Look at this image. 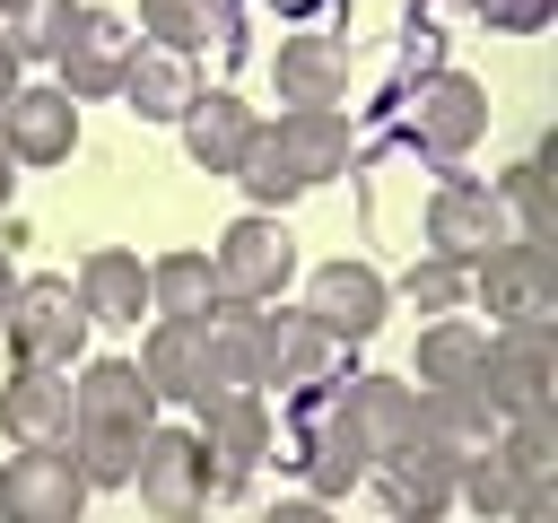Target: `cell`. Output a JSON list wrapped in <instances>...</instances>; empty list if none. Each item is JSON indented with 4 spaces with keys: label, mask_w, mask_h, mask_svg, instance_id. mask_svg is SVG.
I'll return each instance as SVG.
<instances>
[{
    "label": "cell",
    "mask_w": 558,
    "mask_h": 523,
    "mask_svg": "<svg viewBox=\"0 0 558 523\" xmlns=\"http://www.w3.org/2000/svg\"><path fill=\"white\" fill-rule=\"evenodd\" d=\"M87 331H96V323H87V305H78V279H61V270L17 279L9 323H0V340L17 349V366H78Z\"/></svg>",
    "instance_id": "1"
},
{
    "label": "cell",
    "mask_w": 558,
    "mask_h": 523,
    "mask_svg": "<svg viewBox=\"0 0 558 523\" xmlns=\"http://www.w3.org/2000/svg\"><path fill=\"white\" fill-rule=\"evenodd\" d=\"M558 384V323L549 314H514V323H488V357H480V401L506 418L523 401H549Z\"/></svg>",
    "instance_id": "2"
},
{
    "label": "cell",
    "mask_w": 558,
    "mask_h": 523,
    "mask_svg": "<svg viewBox=\"0 0 558 523\" xmlns=\"http://www.w3.org/2000/svg\"><path fill=\"white\" fill-rule=\"evenodd\" d=\"M192 436H201V453H209V497H227V488H244L253 462L270 453V410H262L253 384H218V392L192 401Z\"/></svg>",
    "instance_id": "3"
},
{
    "label": "cell",
    "mask_w": 558,
    "mask_h": 523,
    "mask_svg": "<svg viewBox=\"0 0 558 523\" xmlns=\"http://www.w3.org/2000/svg\"><path fill=\"white\" fill-rule=\"evenodd\" d=\"M209 262H218V288H227L235 305H270V296L296 279V244H288L279 209H253V218H235V227L209 244Z\"/></svg>",
    "instance_id": "4"
},
{
    "label": "cell",
    "mask_w": 558,
    "mask_h": 523,
    "mask_svg": "<svg viewBox=\"0 0 558 523\" xmlns=\"http://www.w3.org/2000/svg\"><path fill=\"white\" fill-rule=\"evenodd\" d=\"M514 235V218H506V200H497V183H480V174H445L436 192H427V253H445V262H480L488 244H506Z\"/></svg>",
    "instance_id": "5"
},
{
    "label": "cell",
    "mask_w": 558,
    "mask_h": 523,
    "mask_svg": "<svg viewBox=\"0 0 558 523\" xmlns=\"http://www.w3.org/2000/svg\"><path fill=\"white\" fill-rule=\"evenodd\" d=\"M471 296H480L497 323H514V314H549V305H558L549 235H506V244H488V253L471 262Z\"/></svg>",
    "instance_id": "6"
},
{
    "label": "cell",
    "mask_w": 558,
    "mask_h": 523,
    "mask_svg": "<svg viewBox=\"0 0 558 523\" xmlns=\"http://www.w3.org/2000/svg\"><path fill=\"white\" fill-rule=\"evenodd\" d=\"M131 488L148 514H201L209 506V453L192 427H148L140 436V462H131Z\"/></svg>",
    "instance_id": "7"
},
{
    "label": "cell",
    "mask_w": 558,
    "mask_h": 523,
    "mask_svg": "<svg viewBox=\"0 0 558 523\" xmlns=\"http://www.w3.org/2000/svg\"><path fill=\"white\" fill-rule=\"evenodd\" d=\"M78 506H87V479H78L70 445H17L0 462V514H17V523H70Z\"/></svg>",
    "instance_id": "8"
},
{
    "label": "cell",
    "mask_w": 558,
    "mask_h": 523,
    "mask_svg": "<svg viewBox=\"0 0 558 523\" xmlns=\"http://www.w3.org/2000/svg\"><path fill=\"white\" fill-rule=\"evenodd\" d=\"M331 331L305 314V305H279V314H253V375L279 384V392H314L331 375Z\"/></svg>",
    "instance_id": "9"
},
{
    "label": "cell",
    "mask_w": 558,
    "mask_h": 523,
    "mask_svg": "<svg viewBox=\"0 0 558 523\" xmlns=\"http://www.w3.org/2000/svg\"><path fill=\"white\" fill-rule=\"evenodd\" d=\"M366 471H375V497H384L401 523H427V514H445V506H453V453H445V445H427L418 427H410L401 445H384Z\"/></svg>",
    "instance_id": "10"
},
{
    "label": "cell",
    "mask_w": 558,
    "mask_h": 523,
    "mask_svg": "<svg viewBox=\"0 0 558 523\" xmlns=\"http://www.w3.org/2000/svg\"><path fill=\"white\" fill-rule=\"evenodd\" d=\"M131 17L122 9H78L70 17V35L52 44V61H61V87L78 96V105H96V96H113V78H122V61H131Z\"/></svg>",
    "instance_id": "11"
},
{
    "label": "cell",
    "mask_w": 558,
    "mask_h": 523,
    "mask_svg": "<svg viewBox=\"0 0 558 523\" xmlns=\"http://www.w3.org/2000/svg\"><path fill=\"white\" fill-rule=\"evenodd\" d=\"M410 131H418L427 157H462V148H480V131H488V87L462 78V70H427L418 96H410Z\"/></svg>",
    "instance_id": "12"
},
{
    "label": "cell",
    "mask_w": 558,
    "mask_h": 523,
    "mask_svg": "<svg viewBox=\"0 0 558 523\" xmlns=\"http://www.w3.org/2000/svg\"><path fill=\"white\" fill-rule=\"evenodd\" d=\"M305 314H314L331 340H375L384 314H392V288H384L375 262H323V270L305 279Z\"/></svg>",
    "instance_id": "13"
},
{
    "label": "cell",
    "mask_w": 558,
    "mask_h": 523,
    "mask_svg": "<svg viewBox=\"0 0 558 523\" xmlns=\"http://www.w3.org/2000/svg\"><path fill=\"white\" fill-rule=\"evenodd\" d=\"M0 148L17 157V166H61L70 148H78V96L70 87H9V105H0Z\"/></svg>",
    "instance_id": "14"
},
{
    "label": "cell",
    "mask_w": 558,
    "mask_h": 523,
    "mask_svg": "<svg viewBox=\"0 0 558 523\" xmlns=\"http://www.w3.org/2000/svg\"><path fill=\"white\" fill-rule=\"evenodd\" d=\"M140 375L157 384V401H201L209 384V314H157L140 340Z\"/></svg>",
    "instance_id": "15"
},
{
    "label": "cell",
    "mask_w": 558,
    "mask_h": 523,
    "mask_svg": "<svg viewBox=\"0 0 558 523\" xmlns=\"http://www.w3.org/2000/svg\"><path fill=\"white\" fill-rule=\"evenodd\" d=\"M174 131H183V157L201 166V174H235V157L253 148V131H262V113L235 96V87H201L183 113H174Z\"/></svg>",
    "instance_id": "16"
},
{
    "label": "cell",
    "mask_w": 558,
    "mask_h": 523,
    "mask_svg": "<svg viewBox=\"0 0 558 523\" xmlns=\"http://www.w3.org/2000/svg\"><path fill=\"white\" fill-rule=\"evenodd\" d=\"M270 70H279V96H288V105H340L357 61H349V35H331V26H296V35H279Z\"/></svg>",
    "instance_id": "17"
},
{
    "label": "cell",
    "mask_w": 558,
    "mask_h": 523,
    "mask_svg": "<svg viewBox=\"0 0 558 523\" xmlns=\"http://www.w3.org/2000/svg\"><path fill=\"white\" fill-rule=\"evenodd\" d=\"M113 96H122L140 122H174V113L201 96V70H192V52H174V44L140 35V44H131V61H122V78H113Z\"/></svg>",
    "instance_id": "18"
},
{
    "label": "cell",
    "mask_w": 558,
    "mask_h": 523,
    "mask_svg": "<svg viewBox=\"0 0 558 523\" xmlns=\"http://www.w3.org/2000/svg\"><path fill=\"white\" fill-rule=\"evenodd\" d=\"M70 366H17L0 384V436L9 445H61L70 436Z\"/></svg>",
    "instance_id": "19"
},
{
    "label": "cell",
    "mask_w": 558,
    "mask_h": 523,
    "mask_svg": "<svg viewBox=\"0 0 558 523\" xmlns=\"http://www.w3.org/2000/svg\"><path fill=\"white\" fill-rule=\"evenodd\" d=\"M366 462H375V445L357 436V418L340 410V392H323L314 418H305V488L314 497H349L366 479Z\"/></svg>",
    "instance_id": "20"
},
{
    "label": "cell",
    "mask_w": 558,
    "mask_h": 523,
    "mask_svg": "<svg viewBox=\"0 0 558 523\" xmlns=\"http://www.w3.org/2000/svg\"><path fill=\"white\" fill-rule=\"evenodd\" d=\"M70 410L96 418V427H157L166 401H157V384L140 375V357H96V366H78Z\"/></svg>",
    "instance_id": "21"
},
{
    "label": "cell",
    "mask_w": 558,
    "mask_h": 523,
    "mask_svg": "<svg viewBox=\"0 0 558 523\" xmlns=\"http://www.w3.org/2000/svg\"><path fill=\"white\" fill-rule=\"evenodd\" d=\"M270 139H279V157L296 166L305 192L331 183V174H349V113H340V105H288V113L270 122Z\"/></svg>",
    "instance_id": "22"
},
{
    "label": "cell",
    "mask_w": 558,
    "mask_h": 523,
    "mask_svg": "<svg viewBox=\"0 0 558 523\" xmlns=\"http://www.w3.org/2000/svg\"><path fill=\"white\" fill-rule=\"evenodd\" d=\"M78 305H87V323H140L148 314V262L131 244H96L78 262Z\"/></svg>",
    "instance_id": "23"
},
{
    "label": "cell",
    "mask_w": 558,
    "mask_h": 523,
    "mask_svg": "<svg viewBox=\"0 0 558 523\" xmlns=\"http://www.w3.org/2000/svg\"><path fill=\"white\" fill-rule=\"evenodd\" d=\"M480 357H488V331L462 323V314H436V323L418 331V349H410V384H418V392H453V384L480 392Z\"/></svg>",
    "instance_id": "24"
},
{
    "label": "cell",
    "mask_w": 558,
    "mask_h": 523,
    "mask_svg": "<svg viewBox=\"0 0 558 523\" xmlns=\"http://www.w3.org/2000/svg\"><path fill=\"white\" fill-rule=\"evenodd\" d=\"M340 410H349L357 436L384 453V445H401V436L418 427V384H410V375H357V384L340 392Z\"/></svg>",
    "instance_id": "25"
},
{
    "label": "cell",
    "mask_w": 558,
    "mask_h": 523,
    "mask_svg": "<svg viewBox=\"0 0 558 523\" xmlns=\"http://www.w3.org/2000/svg\"><path fill=\"white\" fill-rule=\"evenodd\" d=\"M209 305H227L209 253H157L148 262V314H209Z\"/></svg>",
    "instance_id": "26"
},
{
    "label": "cell",
    "mask_w": 558,
    "mask_h": 523,
    "mask_svg": "<svg viewBox=\"0 0 558 523\" xmlns=\"http://www.w3.org/2000/svg\"><path fill=\"white\" fill-rule=\"evenodd\" d=\"M140 436L148 427H96V418H70V462L87 488H131V462H140Z\"/></svg>",
    "instance_id": "27"
},
{
    "label": "cell",
    "mask_w": 558,
    "mask_h": 523,
    "mask_svg": "<svg viewBox=\"0 0 558 523\" xmlns=\"http://www.w3.org/2000/svg\"><path fill=\"white\" fill-rule=\"evenodd\" d=\"M497 453L523 471V479H558V410L549 401H523L497 418Z\"/></svg>",
    "instance_id": "28"
},
{
    "label": "cell",
    "mask_w": 558,
    "mask_h": 523,
    "mask_svg": "<svg viewBox=\"0 0 558 523\" xmlns=\"http://www.w3.org/2000/svg\"><path fill=\"white\" fill-rule=\"evenodd\" d=\"M70 17H78V0H0V35H9L17 61H52Z\"/></svg>",
    "instance_id": "29"
},
{
    "label": "cell",
    "mask_w": 558,
    "mask_h": 523,
    "mask_svg": "<svg viewBox=\"0 0 558 523\" xmlns=\"http://www.w3.org/2000/svg\"><path fill=\"white\" fill-rule=\"evenodd\" d=\"M140 35H157L174 52H201L209 35H227V0H140Z\"/></svg>",
    "instance_id": "30"
},
{
    "label": "cell",
    "mask_w": 558,
    "mask_h": 523,
    "mask_svg": "<svg viewBox=\"0 0 558 523\" xmlns=\"http://www.w3.org/2000/svg\"><path fill=\"white\" fill-rule=\"evenodd\" d=\"M235 183L253 192V209H288V200L305 192V183H296V166H288V157H279V139H270V122H262V131H253V148L235 157Z\"/></svg>",
    "instance_id": "31"
},
{
    "label": "cell",
    "mask_w": 558,
    "mask_h": 523,
    "mask_svg": "<svg viewBox=\"0 0 558 523\" xmlns=\"http://www.w3.org/2000/svg\"><path fill=\"white\" fill-rule=\"evenodd\" d=\"M497 200H506L514 235H549V227H558V209H549V166H541V157L506 166V174H497Z\"/></svg>",
    "instance_id": "32"
},
{
    "label": "cell",
    "mask_w": 558,
    "mask_h": 523,
    "mask_svg": "<svg viewBox=\"0 0 558 523\" xmlns=\"http://www.w3.org/2000/svg\"><path fill=\"white\" fill-rule=\"evenodd\" d=\"M401 296H410L418 314H453V305L471 296V270H462V262H445V253H427V262L401 279Z\"/></svg>",
    "instance_id": "33"
},
{
    "label": "cell",
    "mask_w": 558,
    "mask_h": 523,
    "mask_svg": "<svg viewBox=\"0 0 558 523\" xmlns=\"http://www.w3.org/2000/svg\"><path fill=\"white\" fill-rule=\"evenodd\" d=\"M471 9H480V26H488V35H541L558 0H471Z\"/></svg>",
    "instance_id": "34"
},
{
    "label": "cell",
    "mask_w": 558,
    "mask_h": 523,
    "mask_svg": "<svg viewBox=\"0 0 558 523\" xmlns=\"http://www.w3.org/2000/svg\"><path fill=\"white\" fill-rule=\"evenodd\" d=\"M9 200H17V157L0 148V209H9Z\"/></svg>",
    "instance_id": "35"
},
{
    "label": "cell",
    "mask_w": 558,
    "mask_h": 523,
    "mask_svg": "<svg viewBox=\"0 0 558 523\" xmlns=\"http://www.w3.org/2000/svg\"><path fill=\"white\" fill-rule=\"evenodd\" d=\"M9 87H17V52H0V105H9Z\"/></svg>",
    "instance_id": "36"
},
{
    "label": "cell",
    "mask_w": 558,
    "mask_h": 523,
    "mask_svg": "<svg viewBox=\"0 0 558 523\" xmlns=\"http://www.w3.org/2000/svg\"><path fill=\"white\" fill-rule=\"evenodd\" d=\"M9 296H17V270L0 262V323H9Z\"/></svg>",
    "instance_id": "37"
},
{
    "label": "cell",
    "mask_w": 558,
    "mask_h": 523,
    "mask_svg": "<svg viewBox=\"0 0 558 523\" xmlns=\"http://www.w3.org/2000/svg\"><path fill=\"white\" fill-rule=\"evenodd\" d=\"M0 52H9V35H0Z\"/></svg>",
    "instance_id": "38"
}]
</instances>
